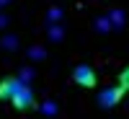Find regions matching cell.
I'll return each instance as SVG.
<instances>
[{
	"mask_svg": "<svg viewBox=\"0 0 129 119\" xmlns=\"http://www.w3.org/2000/svg\"><path fill=\"white\" fill-rule=\"evenodd\" d=\"M124 93H126V91L121 88V85H116V88H106V91L98 96V101H101V106H106V109H114V106L124 99Z\"/></svg>",
	"mask_w": 129,
	"mask_h": 119,
	"instance_id": "obj_3",
	"label": "cell"
},
{
	"mask_svg": "<svg viewBox=\"0 0 129 119\" xmlns=\"http://www.w3.org/2000/svg\"><path fill=\"white\" fill-rule=\"evenodd\" d=\"M21 85H26L21 78H3V80H0V99H10Z\"/></svg>",
	"mask_w": 129,
	"mask_h": 119,
	"instance_id": "obj_4",
	"label": "cell"
},
{
	"mask_svg": "<svg viewBox=\"0 0 129 119\" xmlns=\"http://www.w3.org/2000/svg\"><path fill=\"white\" fill-rule=\"evenodd\" d=\"M62 36H64V31H62L59 26H54V29H52V31H49V39H52V41H59Z\"/></svg>",
	"mask_w": 129,
	"mask_h": 119,
	"instance_id": "obj_8",
	"label": "cell"
},
{
	"mask_svg": "<svg viewBox=\"0 0 129 119\" xmlns=\"http://www.w3.org/2000/svg\"><path fill=\"white\" fill-rule=\"evenodd\" d=\"M10 101H13V106H16L18 111H26V109H31V106H34V93H31L28 85H21V88L10 96Z\"/></svg>",
	"mask_w": 129,
	"mask_h": 119,
	"instance_id": "obj_1",
	"label": "cell"
},
{
	"mask_svg": "<svg viewBox=\"0 0 129 119\" xmlns=\"http://www.w3.org/2000/svg\"><path fill=\"white\" fill-rule=\"evenodd\" d=\"M41 109H44V114H49V116H52V114H57V106H54V101H47L44 106H41Z\"/></svg>",
	"mask_w": 129,
	"mask_h": 119,
	"instance_id": "obj_10",
	"label": "cell"
},
{
	"mask_svg": "<svg viewBox=\"0 0 129 119\" xmlns=\"http://www.w3.org/2000/svg\"><path fill=\"white\" fill-rule=\"evenodd\" d=\"M5 23H8V18H5V16H0V29H3Z\"/></svg>",
	"mask_w": 129,
	"mask_h": 119,
	"instance_id": "obj_13",
	"label": "cell"
},
{
	"mask_svg": "<svg viewBox=\"0 0 129 119\" xmlns=\"http://www.w3.org/2000/svg\"><path fill=\"white\" fill-rule=\"evenodd\" d=\"M119 85H121V88H124V91H129V67L119 73Z\"/></svg>",
	"mask_w": 129,
	"mask_h": 119,
	"instance_id": "obj_7",
	"label": "cell"
},
{
	"mask_svg": "<svg viewBox=\"0 0 129 119\" xmlns=\"http://www.w3.org/2000/svg\"><path fill=\"white\" fill-rule=\"evenodd\" d=\"M59 18H62V10H59V8H52V10H49V23H57Z\"/></svg>",
	"mask_w": 129,
	"mask_h": 119,
	"instance_id": "obj_9",
	"label": "cell"
},
{
	"mask_svg": "<svg viewBox=\"0 0 129 119\" xmlns=\"http://www.w3.org/2000/svg\"><path fill=\"white\" fill-rule=\"evenodd\" d=\"M72 80L78 85H83V88H93L95 85V73H93V67H88V65H80V67H75Z\"/></svg>",
	"mask_w": 129,
	"mask_h": 119,
	"instance_id": "obj_2",
	"label": "cell"
},
{
	"mask_svg": "<svg viewBox=\"0 0 129 119\" xmlns=\"http://www.w3.org/2000/svg\"><path fill=\"white\" fill-rule=\"evenodd\" d=\"M109 21H111V26L121 29V26H124V21H126V16H124V10L116 8V10H111V13H109Z\"/></svg>",
	"mask_w": 129,
	"mask_h": 119,
	"instance_id": "obj_5",
	"label": "cell"
},
{
	"mask_svg": "<svg viewBox=\"0 0 129 119\" xmlns=\"http://www.w3.org/2000/svg\"><path fill=\"white\" fill-rule=\"evenodd\" d=\"M28 55L34 57V60H44V49H39V47H34V49L28 52Z\"/></svg>",
	"mask_w": 129,
	"mask_h": 119,
	"instance_id": "obj_11",
	"label": "cell"
},
{
	"mask_svg": "<svg viewBox=\"0 0 129 119\" xmlns=\"http://www.w3.org/2000/svg\"><path fill=\"white\" fill-rule=\"evenodd\" d=\"M95 29H98V31H109V29H111V21H109V16L95 18Z\"/></svg>",
	"mask_w": 129,
	"mask_h": 119,
	"instance_id": "obj_6",
	"label": "cell"
},
{
	"mask_svg": "<svg viewBox=\"0 0 129 119\" xmlns=\"http://www.w3.org/2000/svg\"><path fill=\"white\" fill-rule=\"evenodd\" d=\"M3 47H5V49H13V47H16V36H8V39H3Z\"/></svg>",
	"mask_w": 129,
	"mask_h": 119,
	"instance_id": "obj_12",
	"label": "cell"
},
{
	"mask_svg": "<svg viewBox=\"0 0 129 119\" xmlns=\"http://www.w3.org/2000/svg\"><path fill=\"white\" fill-rule=\"evenodd\" d=\"M5 3H10V0H0V5H5Z\"/></svg>",
	"mask_w": 129,
	"mask_h": 119,
	"instance_id": "obj_14",
	"label": "cell"
}]
</instances>
